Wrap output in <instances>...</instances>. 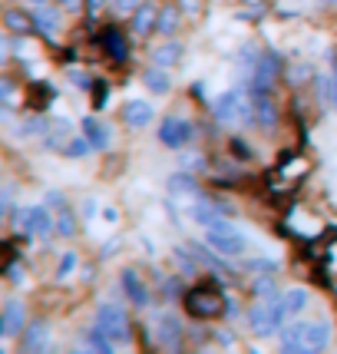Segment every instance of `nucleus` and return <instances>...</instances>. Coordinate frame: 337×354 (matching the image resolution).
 <instances>
[{"mask_svg":"<svg viewBox=\"0 0 337 354\" xmlns=\"http://www.w3.org/2000/svg\"><path fill=\"white\" fill-rule=\"evenodd\" d=\"M284 318H288V308L281 298H258V305L248 311V328L258 338H268L284 328Z\"/></svg>","mask_w":337,"mask_h":354,"instance_id":"f257e3e1","label":"nucleus"},{"mask_svg":"<svg viewBox=\"0 0 337 354\" xmlns=\"http://www.w3.org/2000/svg\"><path fill=\"white\" fill-rule=\"evenodd\" d=\"M205 245L212 248V252L225 255V259H235V255H242L245 248H248L245 235L232 222H228V219H222V215H219V219L205 228Z\"/></svg>","mask_w":337,"mask_h":354,"instance_id":"f03ea898","label":"nucleus"},{"mask_svg":"<svg viewBox=\"0 0 337 354\" xmlns=\"http://www.w3.org/2000/svg\"><path fill=\"white\" fill-rule=\"evenodd\" d=\"M96 324H99L116 344H126L132 338L129 335V315H126L123 305H112V301L99 305V308H96Z\"/></svg>","mask_w":337,"mask_h":354,"instance_id":"7ed1b4c3","label":"nucleus"},{"mask_svg":"<svg viewBox=\"0 0 337 354\" xmlns=\"http://www.w3.org/2000/svg\"><path fill=\"white\" fill-rule=\"evenodd\" d=\"M281 70V60L275 54H262L255 70L248 73V86H251V96H268L271 86H275V76Z\"/></svg>","mask_w":337,"mask_h":354,"instance_id":"20e7f679","label":"nucleus"},{"mask_svg":"<svg viewBox=\"0 0 337 354\" xmlns=\"http://www.w3.org/2000/svg\"><path fill=\"white\" fill-rule=\"evenodd\" d=\"M186 308H188V315H195V318H215L225 308V298L212 285H202V288H192L186 295Z\"/></svg>","mask_w":337,"mask_h":354,"instance_id":"39448f33","label":"nucleus"},{"mask_svg":"<svg viewBox=\"0 0 337 354\" xmlns=\"http://www.w3.org/2000/svg\"><path fill=\"white\" fill-rule=\"evenodd\" d=\"M159 143L168 150H186L192 143V123L182 116H166L162 126H159Z\"/></svg>","mask_w":337,"mask_h":354,"instance_id":"423d86ee","label":"nucleus"},{"mask_svg":"<svg viewBox=\"0 0 337 354\" xmlns=\"http://www.w3.org/2000/svg\"><path fill=\"white\" fill-rule=\"evenodd\" d=\"M182 318L175 315V311H162V315H155V341L162 344V348H179V341H182Z\"/></svg>","mask_w":337,"mask_h":354,"instance_id":"0eeeda50","label":"nucleus"},{"mask_svg":"<svg viewBox=\"0 0 337 354\" xmlns=\"http://www.w3.org/2000/svg\"><path fill=\"white\" fill-rule=\"evenodd\" d=\"M242 106H245L242 90H225L222 96H215V99H212V113H215V119H219V123H232V119H238V116H242Z\"/></svg>","mask_w":337,"mask_h":354,"instance_id":"6e6552de","label":"nucleus"},{"mask_svg":"<svg viewBox=\"0 0 337 354\" xmlns=\"http://www.w3.org/2000/svg\"><path fill=\"white\" fill-rule=\"evenodd\" d=\"M27 328V311L17 298H10L3 305V315H0V335L3 338H17Z\"/></svg>","mask_w":337,"mask_h":354,"instance_id":"1a4fd4ad","label":"nucleus"},{"mask_svg":"<svg viewBox=\"0 0 337 354\" xmlns=\"http://www.w3.org/2000/svg\"><path fill=\"white\" fill-rule=\"evenodd\" d=\"M152 116H155V110H152L149 99H129V103L123 106V123H126L129 130H146L152 123Z\"/></svg>","mask_w":337,"mask_h":354,"instance_id":"9d476101","label":"nucleus"},{"mask_svg":"<svg viewBox=\"0 0 337 354\" xmlns=\"http://www.w3.org/2000/svg\"><path fill=\"white\" fill-rule=\"evenodd\" d=\"M155 20H159V7L152 0H142L136 7V14H132V34L136 37H149L152 30H155Z\"/></svg>","mask_w":337,"mask_h":354,"instance_id":"9b49d317","label":"nucleus"},{"mask_svg":"<svg viewBox=\"0 0 337 354\" xmlns=\"http://www.w3.org/2000/svg\"><path fill=\"white\" fill-rule=\"evenodd\" d=\"M331 344V324L327 321H311L304 328V351L308 354H318Z\"/></svg>","mask_w":337,"mask_h":354,"instance_id":"f8f14e48","label":"nucleus"},{"mask_svg":"<svg viewBox=\"0 0 337 354\" xmlns=\"http://www.w3.org/2000/svg\"><path fill=\"white\" fill-rule=\"evenodd\" d=\"M23 351H30V354L50 351V328H47V321H34L23 331Z\"/></svg>","mask_w":337,"mask_h":354,"instance_id":"ddd939ff","label":"nucleus"},{"mask_svg":"<svg viewBox=\"0 0 337 354\" xmlns=\"http://www.w3.org/2000/svg\"><path fill=\"white\" fill-rule=\"evenodd\" d=\"M123 292H126V298H129L136 308H146V305H149V288L142 285V279H139L132 268L123 272Z\"/></svg>","mask_w":337,"mask_h":354,"instance_id":"4468645a","label":"nucleus"},{"mask_svg":"<svg viewBox=\"0 0 337 354\" xmlns=\"http://www.w3.org/2000/svg\"><path fill=\"white\" fill-rule=\"evenodd\" d=\"M14 228L20 235H40V205H23L14 212Z\"/></svg>","mask_w":337,"mask_h":354,"instance_id":"2eb2a0df","label":"nucleus"},{"mask_svg":"<svg viewBox=\"0 0 337 354\" xmlns=\"http://www.w3.org/2000/svg\"><path fill=\"white\" fill-rule=\"evenodd\" d=\"M83 132H86V139L93 143V150H110L112 146V130L103 126L96 116H86V119H83Z\"/></svg>","mask_w":337,"mask_h":354,"instance_id":"dca6fc26","label":"nucleus"},{"mask_svg":"<svg viewBox=\"0 0 337 354\" xmlns=\"http://www.w3.org/2000/svg\"><path fill=\"white\" fill-rule=\"evenodd\" d=\"M304 321H291L281 328V351L284 354H295V351H304Z\"/></svg>","mask_w":337,"mask_h":354,"instance_id":"f3484780","label":"nucleus"},{"mask_svg":"<svg viewBox=\"0 0 337 354\" xmlns=\"http://www.w3.org/2000/svg\"><path fill=\"white\" fill-rule=\"evenodd\" d=\"M182 54H186V50H182V43H179V40H166V43H159V47L152 50V63L168 70V67H175V63L182 60Z\"/></svg>","mask_w":337,"mask_h":354,"instance_id":"a211bd4d","label":"nucleus"},{"mask_svg":"<svg viewBox=\"0 0 337 354\" xmlns=\"http://www.w3.org/2000/svg\"><path fill=\"white\" fill-rule=\"evenodd\" d=\"M3 23H7V30H10V34H20V37H27L30 30H37L34 14H23V10H17V7H10V10L3 14Z\"/></svg>","mask_w":337,"mask_h":354,"instance_id":"6ab92c4d","label":"nucleus"},{"mask_svg":"<svg viewBox=\"0 0 337 354\" xmlns=\"http://www.w3.org/2000/svg\"><path fill=\"white\" fill-rule=\"evenodd\" d=\"M255 126H262V130L278 126V106L268 96H255Z\"/></svg>","mask_w":337,"mask_h":354,"instance_id":"aec40b11","label":"nucleus"},{"mask_svg":"<svg viewBox=\"0 0 337 354\" xmlns=\"http://www.w3.org/2000/svg\"><path fill=\"white\" fill-rule=\"evenodd\" d=\"M34 20H37V30H40V34H43L47 40H53V34L60 30V10L37 3V10H34Z\"/></svg>","mask_w":337,"mask_h":354,"instance_id":"412c9836","label":"nucleus"},{"mask_svg":"<svg viewBox=\"0 0 337 354\" xmlns=\"http://www.w3.org/2000/svg\"><path fill=\"white\" fill-rule=\"evenodd\" d=\"M142 83H146V90L155 96H166L168 90H172V76L166 73V67H152V70H146L142 73Z\"/></svg>","mask_w":337,"mask_h":354,"instance_id":"4be33fe9","label":"nucleus"},{"mask_svg":"<svg viewBox=\"0 0 337 354\" xmlns=\"http://www.w3.org/2000/svg\"><path fill=\"white\" fill-rule=\"evenodd\" d=\"M179 20H182V10L179 7H159V20H155V30L162 34V37H172L175 30H179Z\"/></svg>","mask_w":337,"mask_h":354,"instance_id":"5701e85b","label":"nucleus"},{"mask_svg":"<svg viewBox=\"0 0 337 354\" xmlns=\"http://www.w3.org/2000/svg\"><path fill=\"white\" fill-rule=\"evenodd\" d=\"M70 132H73L70 119H56V126L43 136V146H47V150H63V146L70 143Z\"/></svg>","mask_w":337,"mask_h":354,"instance_id":"b1692460","label":"nucleus"},{"mask_svg":"<svg viewBox=\"0 0 337 354\" xmlns=\"http://www.w3.org/2000/svg\"><path fill=\"white\" fill-rule=\"evenodd\" d=\"M168 192H172V196H199V182H195V176H192V172H186V169H182V172H175V176H172V179H168Z\"/></svg>","mask_w":337,"mask_h":354,"instance_id":"393cba45","label":"nucleus"},{"mask_svg":"<svg viewBox=\"0 0 337 354\" xmlns=\"http://www.w3.org/2000/svg\"><path fill=\"white\" fill-rule=\"evenodd\" d=\"M56 235H63V239H73L76 235V215L70 205H60V209H56Z\"/></svg>","mask_w":337,"mask_h":354,"instance_id":"a878e982","label":"nucleus"},{"mask_svg":"<svg viewBox=\"0 0 337 354\" xmlns=\"http://www.w3.org/2000/svg\"><path fill=\"white\" fill-rule=\"evenodd\" d=\"M308 288H291V292H284V308H288V315H301L304 308H308Z\"/></svg>","mask_w":337,"mask_h":354,"instance_id":"bb28decb","label":"nucleus"},{"mask_svg":"<svg viewBox=\"0 0 337 354\" xmlns=\"http://www.w3.org/2000/svg\"><path fill=\"white\" fill-rule=\"evenodd\" d=\"M63 152H66L70 159H86V156L93 152V143L86 139V132H83V136H70V143L63 146Z\"/></svg>","mask_w":337,"mask_h":354,"instance_id":"cd10ccee","label":"nucleus"},{"mask_svg":"<svg viewBox=\"0 0 337 354\" xmlns=\"http://www.w3.org/2000/svg\"><path fill=\"white\" fill-rule=\"evenodd\" d=\"M251 292H255V298H278V285H275V275L271 272H264L255 279L251 285Z\"/></svg>","mask_w":337,"mask_h":354,"instance_id":"c85d7f7f","label":"nucleus"},{"mask_svg":"<svg viewBox=\"0 0 337 354\" xmlns=\"http://www.w3.org/2000/svg\"><path fill=\"white\" fill-rule=\"evenodd\" d=\"M14 132H17V136H47V132H50V123H47L43 116H30V119H23Z\"/></svg>","mask_w":337,"mask_h":354,"instance_id":"c756f323","label":"nucleus"},{"mask_svg":"<svg viewBox=\"0 0 337 354\" xmlns=\"http://www.w3.org/2000/svg\"><path fill=\"white\" fill-rule=\"evenodd\" d=\"M86 341H90V348H96V351H103V354H110L112 344H116V341H112V338L106 335V331H103L99 324H93V328L86 331Z\"/></svg>","mask_w":337,"mask_h":354,"instance_id":"7c9ffc66","label":"nucleus"},{"mask_svg":"<svg viewBox=\"0 0 337 354\" xmlns=\"http://www.w3.org/2000/svg\"><path fill=\"white\" fill-rule=\"evenodd\" d=\"M192 215H195V222L199 225H205L208 228V225L219 219V205H212L208 199H199V205H195V212H192Z\"/></svg>","mask_w":337,"mask_h":354,"instance_id":"2f4dec72","label":"nucleus"},{"mask_svg":"<svg viewBox=\"0 0 337 354\" xmlns=\"http://www.w3.org/2000/svg\"><path fill=\"white\" fill-rule=\"evenodd\" d=\"M106 50L112 54V60H126V43H123V37L116 34V30H106Z\"/></svg>","mask_w":337,"mask_h":354,"instance_id":"473e14b6","label":"nucleus"},{"mask_svg":"<svg viewBox=\"0 0 337 354\" xmlns=\"http://www.w3.org/2000/svg\"><path fill=\"white\" fill-rule=\"evenodd\" d=\"M76 268V255L73 252H66L63 259H60V268H56V279H70V272Z\"/></svg>","mask_w":337,"mask_h":354,"instance_id":"72a5a7b5","label":"nucleus"},{"mask_svg":"<svg viewBox=\"0 0 337 354\" xmlns=\"http://www.w3.org/2000/svg\"><path fill=\"white\" fill-rule=\"evenodd\" d=\"M136 7H139V0H112V10H116L119 17H129V14H136Z\"/></svg>","mask_w":337,"mask_h":354,"instance_id":"f704fd0d","label":"nucleus"},{"mask_svg":"<svg viewBox=\"0 0 337 354\" xmlns=\"http://www.w3.org/2000/svg\"><path fill=\"white\" fill-rule=\"evenodd\" d=\"M0 209H3V215H10V209H14V186H10V182L3 186V196H0Z\"/></svg>","mask_w":337,"mask_h":354,"instance_id":"c9c22d12","label":"nucleus"},{"mask_svg":"<svg viewBox=\"0 0 337 354\" xmlns=\"http://www.w3.org/2000/svg\"><path fill=\"white\" fill-rule=\"evenodd\" d=\"M0 96H3V103H7V110H10V103H14V83L3 76L0 80Z\"/></svg>","mask_w":337,"mask_h":354,"instance_id":"e433bc0d","label":"nucleus"},{"mask_svg":"<svg viewBox=\"0 0 337 354\" xmlns=\"http://www.w3.org/2000/svg\"><path fill=\"white\" fill-rule=\"evenodd\" d=\"M7 281H14V285L23 281V265H20V261H14V265L7 268Z\"/></svg>","mask_w":337,"mask_h":354,"instance_id":"4c0bfd02","label":"nucleus"},{"mask_svg":"<svg viewBox=\"0 0 337 354\" xmlns=\"http://www.w3.org/2000/svg\"><path fill=\"white\" fill-rule=\"evenodd\" d=\"M251 268H255V272H275V268H278V261H271V259H255V261H251Z\"/></svg>","mask_w":337,"mask_h":354,"instance_id":"58836bf2","label":"nucleus"},{"mask_svg":"<svg viewBox=\"0 0 337 354\" xmlns=\"http://www.w3.org/2000/svg\"><path fill=\"white\" fill-rule=\"evenodd\" d=\"M70 83H73V86H83V90H86V86H90V76L86 73H79V70H70Z\"/></svg>","mask_w":337,"mask_h":354,"instance_id":"ea45409f","label":"nucleus"},{"mask_svg":"<svg viewBox=\"0 0 337 354\" xmlns=\"http://www.w3.org/2000/svg\"><path fill=\"white\" fill-rule=\"evenodd\" d=\"M179 7H182L186 14H192V17H195V14L202 10V0H179Z\"/></svg>","mask_w":337,"mask_h":354,"instance_id":"a19ab883","label":"nucleus"},{"mask_svg":"<svg viewBox=\"0 0 337 354\" xmlns=\"http://www.w3.org/2000/svg\"><path fill=\"white\" fill-rule=\"evenodd\" d=\"M47 205H53V209H60V205H66V202H63V192H56V189H50V192H47Z\"/></svg>","mask_w":337,"mask_h":354,"instance_id":"79ce46f5","label":"nucleus"},{"mask_svg":"<svg viewBox=\"0 0 337 354\" xmlns=\"http://www.w3.org/2000/svg\"><path fill=\"white\" fill-rule=\"evenodd\" d=\"M103 3H106V0H86V14H90V17H96V14L103 10ZM110 3H112V0H110Z\"/></svg>","mask_w":337,"mask_h":354,"instance_id":"37998d69","label":"nucleus"},{"mask_svg":"<svg viewBox=\"0 0 337 354\" xmlns=\"http://www.w3.org/2000/svg\"><path fill=\"white\" fill-rule=\"evenodd\" d=\"M56 3H60L63 10H70V14H79V3H83V0H56Z\"/></svg>","mask_w":337,"mask_h":354,"instance_id":"c03bdc74","label":"nucleus"},{"mask_svg":"<svg viewBox=\"0 0 337 354\" xmlns=\"http://www.w3.org/2000/svg\"><path fill=\"white\" fill-rule=\"evenodd\" d=\"M331 106L337 110V70H334V76H331Z\"/></svg>","mask_w":337,"mask_h":354,"instance_id":"a18cd8bd","label":"nucleus"},{"mask_svg":"<svg viewBox=\"0 0 337 354\" xmlns=\"http://www.w3.org/2000/svg\"><path fill=\"white\" fill-rule=\"evenodd\" d=\"M116 215H119V212H116L112 205H106V209H103V219H110V222H116Z\"/></svg>","mask_w":337,"mask_h":354,"instance_id":"49530a36","label":"nucleus"},{"mask_svg":"<svg viewBox=\"0 0 337 354\" xmlns=\"http://www.w3.org/2000/svg\"><path fill=\"white\" fill-rule=\"evenodd\" d=\"M30 3H47V0H30Z\"/></svg>","mask_w":337,"mask_h":354,"instance_id":"de8ad7c7","label":"nucleus"},{"mask_svg":"<svg viewBox=\"0 0 337 354\" xmlns=\"http://www.w3.org/2000/svg\"><path fill=\"white\" fill-rule=\"evenodd\" d=\"M324 3H337V0H324Z\"/></svg>","mask_w":337,"mask_h":354,"instance_id":"09e8293b","label":"nucleus"}]
</instances>
